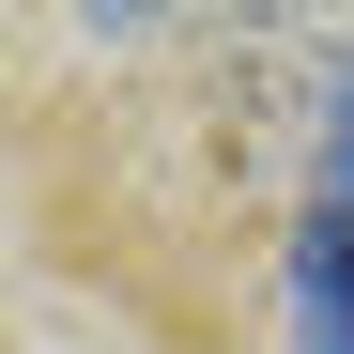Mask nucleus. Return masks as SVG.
I'll list each match as a JSON object with an SVG mask.
<instances>
[{
  "label": "nucleus",
  "mask_w": 354,
  "mask_h": 354,
  "mask_svg": "<svg viewBox=\"0 0 354 354\" xmlns=\"http://www.w3.org/2000/svg\"><path fill=\"white\" fill-rule=\"evenodd\" d=\"M292 354H354V216L339 201L292 231Z\"/></svg>",
  "instance_id": "1"
}]
</instances>
